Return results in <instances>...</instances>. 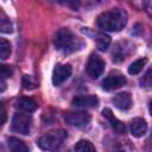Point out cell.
<instances>
[{
	"label": "cell",
	"instance_id": "cell-16",
	"mask_svg": "<svg viewBox=\"0 0 152 152\" xmlns=\"http://www.w3.org/2000/svg\"><path fill=\"white\" fill-rule=\"evenodd\" d=\"M75 152H96V150L89 140H80L75 145Z\"/></svg>",
	"mask_w": 152,
	"mask_h": 152
},
{
	"label": "cell",
	"instance_id": "cell-20",
	"mask_svg": "<svg viewBox=\"0 0 152 152\" xmlns=\"http://www.w3.org/2000/svg\"><path fill=\"white\" fill-rule=\"evenodd\" d=\"M13 70L10 65L6 64H0V81H4L5 78H8L12 75Z\"/></svg>",
	"mask_w": 152,
	"mask_h": 152
},
{
	"label": "cell",
	"instance_id": "cell-13",
	"mask_svg": "<svg viewBox=\"0 0 152 152\" xmlns=\"http://www.w3.org/2000/svg\"><path fill=\"white\" fill-rule=\"evenodd\" d=\"M17 107L19 109H21L23 112H26V113H31V112H34L37 109V102L31 99V97H20L18 99L17 101Z\"/></svg>",
	"mask_w": 152,
	"mask_h": 152
},
{
	"label": "cell",
	"instance_id": "cell-19",
	"mask_svg": "<svg viewBox=\"0 0 152 152\" xmlns=\"http://www.w3.org/2000/svg\"><path fill=\"white\" fill-rule=\"evenodd\" d=\"M0 32H12V23L2 12H0Z\"/></svg>",
	"mask_w": 152,
	"mask_h": 152
},
{
	"label": "cell",
	"instance_id": "cell-3",
	"mask_svg": "<svg viewBox=\"0 0 152 152\" xmlns=\"http://www.w3.org/2000/svg\"><path fill=\"white\" fill-rule=\"evenodd\" d=\"M53 43H55L56 49L64 51V52H71L76 50L75 46L77 44V40L74 33L69 28H59L55 36Z\"/></svg>",
	"mask_w": 152,
	"mask_h": 152
},
{
	"label": "cell",
	"instance_id": "cell-24",
	"mask_svg": "<svg viewBox=\"0 0 152 152\" xmlns=\"http://www.w3.org/2000/svg\"><path fill=\"white\" fill-rule=\"evenodd\" d=\"M0 152H5V148H4V146L0 144Z\"/></svg>",
	"mask_w": 152,
	"mask_h": 152
},
{
	"label": "cell",
	"instance_id": "cell-10",
	"mask_svg": "<svg viewBox=\"0 0 152 152\" xmlns=\"http://www.w3.org/2000/svg\"><path fill=\"white\" fill-rule=\"evenodd\" d=\"M72 104L77 107H96L99 104V99L95 95H78L74 97Z\"/></svg>",
	"mask_w": 152,
	"mask_h": 152
},
{
	"label": "cell",
	"instance_id": "cell-1",
	"mask_svg": "<svg viewBox=\"0 0 152 152\" xmlns=\"http://www.w3.org/2000/svg\"><path fill=\"white\" fill-rule=\"evenodd\" d=\"M128 15L126 11L121 8H113L102 13L97 18V26L104 31L118 32L122 30L127 24Z\"/></svg>",
	"mask_w": 152,
	"mask_h": 152
},
{
	"label": "cell",
	"instance_id": "cell-21",
	"mask_svg": "<svg viewBox=\"0 0 152 152\" xmlns=\"http://www.w3.org/2000/svg\"><path fill=\"white\" fill-rule=\"evenodd\" d=\"M23 86H24L25 89H32V88L34 87V82L32 81L31 76L25 75V76L23 77Z\"/></svg>",
	"mask_w": 152,
	"mask_h": 152
},
{
	"label": "cell",
	"instance_id": "cell-4",
	"mask_svg": "<svg viewBox=\"0 0 152 152\" xmlns=\"http://www.w3.org/2000/svg\"><path fill=\"white\" fill-rule=\"evenodd\" d=\"M32 118L25 113H17L12 119V129L20 134H30Z\"/></svg>",
	"mask_w": 152,
	"mask_h": 152
},
{
	"label": "cell",
	"instance_id": "cell-17",
	"mask_svg": "<svg viewBox=\"0 0 152 152\" xmlns=\"http://www.w3.org/2000/svg\"><path fill=\"white\" fill-rule=\"evenodd\" d=\"M146 62H147L146 58H139V59H137L135 62H133V63L128 66V72H129L131 75H138V74L142 70V68L145 66Z\"/></svg>",
	"mask_w": 152,
	"mask_h": 152
},
{
	"label": "cell",
	"instance_id": "cell-5",
	"mask_svg": "<svg viewBox=\"0 0 152 152\" xmlns=\"http://www.w3.org/2000/svg\"><path fill=\"white\" fill-rule=\"evenodd\" d=\"M104 66H106V63L100 56L91 55L87 63V74L91 78H99L102 75Z\"/></svg>",
	"mask_w": 152,
	"mask_h": 152
},
{
	"label": "cell",
	"instance_id": "cell-2",
	"mask_svg": "<svg viewBox=\"0 0 152 152\" xmlns=\"http://www.w3.org/2000/svg\"><path fill=\"white\" fill-rule=\"evenodd\" d=\"M66 137L68 135H66L65 131H63V129H53V131H50L49 133L44 134L43 137H40L39 140L37 141V144L44 151L55 152V151L61 148V146L64 144Z\"/></svg>",
	"mask_w": 152,
	"mask_h": 152
},
{
	"label": "cell",
	"instance_id": "cell-14",
	"mask_svg": "<svg viewBox=\"0 0 152 152\" xmlns=\"http://www.w3.org/2000/svg\"><path fill=\"white\" fill-rule=\"evenodd\" d=\"M7 142H8L10 152H28V147L26 146V144L15 137L8 138Z\"/></svg>",
	"mask_w": 152,
	"mask_h": 152
},
{
	"label": "cell",
	"instance_id": "cell-22",
	"mask_svg": "<svg viewBox=\"0 0 152 152\" xmlns=\"http://www.w3.org/2000/svg\"><path fill=\"white\" fill-rule=\"evenodd\" d=\"M6 119H7V114H6V109L4 107L2 103H0V127L4 126V124L6 122Z\"/></svg>",
	"mask_w": 152,
	"mask_h": 152
},
{
	"label": "cell",
	"instance_id": "cell-18",
	"mask_svg": "<svg viewBox=\"0 0 152 152\" xmlns=\"http://www.w3.org/2000/svg\"><path fill=\"white\" fill-rule=\"evenodd\" d=\"M11 55V44L7 39L0 38V58L6 59Z\"/></svg>",
	"mask_w": 152,
	"mask_h": 152
},
{
	"label": "cell",
	"instance_id": "cell-23",
	"mask_svg": "<svg viewBox=\"0 0 152 152\" xmlns=\"http://www.w3.org/2000/svg\"><path fill=\"white\" fill-rule=\"evenodd\" d=\"M5 89H6V83L4 81H0V93L4 91Z\"/></svg>",
	"mask_w": 152,
	"mask_h": 152
},
{
	"label": "cell",
	"instance_id": "cell-15",
	"mask_svg": "<svg viewBox=\"0 0 152 152\" xmlns=\"http://www.w3.org/2000/svg\"><path fill=\"white\" fill-rule=\"evenodd\" d=\"M93 39L96 42L97 48H99L100 50H102V51L107 50V48H108L109 44H110V38H109L107 34L102 33V32H95Z\"/></svg>",
	"mask_w": 152,
	"mask_h": 152
},
{
	"label": "cell",
	"instance_id": "cell-8",
	"mask_svg": "<svg viewBox=\"0 0 152 152\" xmlns=\"http://www.w3.org/2000/svg\"><path fill=\"white\" fill-rule=\"evenodd\" d=\"M72 69L69 64H57L52 70V83L53 86H61L71 76Z\"/></svg>",
	"mask_w": 152,
	"mask_h": 152
},
{
	"label": "cell",
	"instance_id": "cell-12",
	"mask_svg": "<svg viewBox=\"0 0 152 152\" xmlns=\"http://www.w3.org/2000/svg\"><path fill=\"white\" fill-rule=\"evenodd\" d=\"M102 115L109 121L112 128H113L116 133H125V125H124V122H121L120 120H118V119L114 116L113 112H112L109 108H104V109L102 110Z\"/></svg>",
	"mask_w": 152,
	"mask_h": 152
},
{
	"label": "cell",
	"instance_id": "cell-7",
	"mask_svg": "<svg viewBox=\"0 0 152 152\" xmlns=\"http://www.w3.org/2000/svg\"><path fill=\"white\" fill-rule=\"evenodd\" d=\"M65 121L75 127H84L90 121V115L87 112L83 110H76V112H68L65 114Z\"/></svg>",
	"mask_w": 152,
	"mask_h": 152
},
{
	"label": "cell",
	"instance_id": "cell-11",
	"mask_svg": "<svg viewBox=\"0 0 152 152\" xmlns=\"http://www.w3.org/2000/svg\"><path fill=\"white\" fill-rule=\"evenodd\" d=\"M129 129H131V133L133 137L135 138H140L142 137L146 131H147V124L144 119L141 118H135L131 121L129 124Z\"/></svg>",
	"mask_w": 152,
	"mask_h": 152
},
{
	"label": "cell",
	"instance_id": "cell-9",
	"mask_svg": "<svg viewBox=\"0 0 152 152\" xmlns=\"http://www.w3.org/2000/svg\"><path fill=\"white\" fill-rule=\"evenodd\" d=\"M113 104L120 110H128L132 106V97L128 93H119L112 97Z\"/></svg>",
	"mask_w": 152,
	"mask_h": 152
},
{
	"label": "cell",
	"instance_id": "cell-6",
	"mask_svg": "<svg viewBox=\"0 0 152 152\" xmlns=\"http://www.w3.org/2000/svg\"><path fill=\"white\" fill-rule=\"evenodd\" d=\"M125 83H126V77L120 71H112L102 81V88L107 91H110L122 87Z\"/></svg>",
	"mask_w": 152,
	"mask_h": 152
}]
</instances>
